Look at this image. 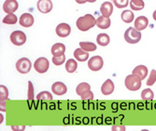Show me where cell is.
I'll list each match as a JSON object with an SVG mask.
<instances>
[{
	"mask_svg": "<svg viewBox=\"0 0 156 131\" xmlns=\"http://www.w3.org/2000/svg\"><path fill=\"white\" fill-rule=\"evenodd\" d=\"M76 25L80 31L86 32L90 30L91 28H93L94 25H96V20L92 14H86V15L81 16L77 20Z\"/></svg>",
	"mask_w": 156,
	"mask_h": 131,
	"instance_id": "6da1fadb",
	"label": "cell"
},
{
	"mask_svg": "<svg viewBox=\"0 0 156 131\" xmlns=\"http://www.w3.org/2000/svg\"><path fill=\"white\" fill-rule=\"evenodd\" d=\"M141 81H142V80H141V78L138 76H136L135 74H132V75L127 76L125 77L124 84H125L126 89L128 90L136 91L141 87Z\"/></svg>",
	"mask_w": 156,
	"mask_h": 131,
	"instance_id": "7a4b0ae2",
	"label": "cell"
},
{
	"mask_svg": "<svg viewBox=\"0 0 156 131\" xmlns=\"http://www.w3.org/2000/svg\"><path fill=\"white\" fill-rule=\"evenodd\" d=\"M124 39L129 44H136L141 39V33L135 27H129L124 33Z\"/></svg>",
	"mask_w": 156,
	"mask_h": 131,
	"instance_id": "3957f363",
	"label": "cell"
},
{
	"mask_svg": "<svg viewBox=\"0 0 156 131\" xmlns=\"http://www.w3.org/2000/svg\"><path fill=\"white\" fill-rule=\"evenodd\" d=\"M32 67L31 62L27 58H21L19 61L16 62V69L20 74H27L29 72Z\"/></svg>",
	"mask_w": 156,
	"mask_h": 131,
	"instance_id": "277c9868",
	"label": "cell"
},
{
	"mask_svg": "<svg viewBox=\"0 0 156 131\" xmlns=\"http://www.w3.org/2000/svg\"><path fill=\"white\" fill-rule=\"evenodd\" d=\"M49 66H50V62L44 57L38 58L34 63L35 70L37 72H39V74H44V72H46L49 69Z\"/></svg>",
	"mask_w": 156,
	"mask_h": 131,
	"instance_id": "5b68a950",
	"label": "cell"
},
{
	"mask_svg": "<svg viewBox=\"0 0 156 131\" xmlns=\"http://www.w3.org/2000/svg\"><path fill=\"white\" fill-rule=\"evenodd\" d=\"M10 41L15 46H23L26 41V35L22 31H14L10 35Z\"/></svg>",
	"mask_w": 156,
	"mask_h": 131,
	"instance_id": "8992f818",
	"label": "cell"
},
{
	"mask_svg": "<svg viewBox=\"0 0 156 131\" xmlns=\"http://www.w3.org/2000/svg\"><path fill=\"white\" fill-rule=\"evenodd\" d=\"M104 65V61L101 56H94L88 62V67L90 70L94 72H97L101 70Z\"/></svg>",
	"mask_w": 156,
	"mask_h": 131,
	"instance_id": "52a82bcc",
	"label": "cell"
},
{
	"mask_svg": "<svg viewBox=\"0 0 156 131\" xmlns=\"http://www.w3.org/2000/svg\"><path fill=\"white\" fill-rule=\"evenodd\" d=\"M70 33H71V28L67 23L62 22L59 23L56 27V35L59 37H67Z\"/></svg>",
	"mask_w": 156,
	"mask_h": 131,
	"instance_id": "ba28073f",
	"label": "cell"
},
{
	"mask_svg": "<svg viewBox=\"0 0 156 131\" xmlns=\"http://www.w3.org/2000/svg\"><path fill=\"white\" fill-rule=\"evenodd\" d=\"M53 8L52 2L51 0H38L37 1V9L41 13H49Z\"/></svg>",
	"mask_w": 156,
	"mask_h": 131,
	"instance_id": "9c48e42d",
	"label": "cell"
},
{
	"mask_svg": "<svg viewBox=\"0 0 156 131\" xmlns=\"http://www.w3.org/2000/svg\"><path fill=\"white\" fill-rule=\"evenodd\" d=\"M19 8V4L16 0H6L3 4V10L7 13H13L15 12Z\"/></svg>",
	"mask_w": 156,
	"mask_h": 131,
	"instance_id": "30bf717a",
	"label": "cell"
},
{
	"mask_svg": "<svg viewBox=\"0 0 156 131\" xmlns=\"http://www.w3.org/2000/svg\"><path fill=\"white\" fill-rule=\"evenodd\" d=\"M51 90L52 92L57 95V96H62L64 94L66 93L67 91V87L66 86L62 83V82H55L52 86H51Z\"/></svg>",
	"mask_w": 156,
	"mask_h": 131,
	"instance_id": "8fae6325",
	"label": "cell"
},
{
	"mask_svg": "<svg viewBox=\"0 0 156 131\" xmlns=\"http://www.w3.org/2000/svg\"><path fill=\"white\" fill-rule=\"evenodd\" d=\"M19 22L23 27H31L34 24V17L30 13H23L19 19Z\"/></svg>",
	"mask_w": 156,
	"mask_h": 131,
	"instance_id": "7c38bea8",
	"label": "cell"
},
{
	"mask_svg": "<svg viewBox=\"0 0 156 131\" xmlns=\"http://www.w3.org/2000/svg\"><path fill=\"white\" fill-rule=\"evenodd\" d=\"M135 28L137 31H142L149 25V20L145 16H139L135 20Z\"/></svg>",
	"mask_w": 156,
	"mask_h": 131,
	"instance_id": "4fadbf2b",
	"label": "cell"
},
{
	"mask_svg": "<svg viewBox=\"0 0 156 131\" xmlns=\"http://www.w3.org/2000/svg\"><path fill=\"white\" fill-rule=\"evenodd\" d=\"M114 83H113L110 79H107L105 83H103L101 86V92L103 95H110L113 91H114Z\"/></svg>",
	"mask_w": 156,
	"mask_h": 131,
	"instance_id": "5bb4252c",
	"label": "cell"
},
{
	"mask_svg": "<svg viewBox=\"0 0 156 131\" xmlns=\"http://www.w3.org/2000/svg\"><path fill=\"white\" fill-rule=\"evenodd\" d=\"M100 12L102 16L109 18L113 12V4L111 2H104L100 7Z\"/></svg>",
	"mask_w": 156,
	"mask_h": 131,
	"instance_id": "9a60e30c",
	"label": "cell"
},
{
	"mask_svg": "<svg viewBox=\"0 0 156 131\" xmlns=\"http://www.w3.org/2000/svg\"><path fill=\"white\" fill-rule=\"evenodd\" d=\"M51 51L52 56H55V57L62 56L66 51V46L62 43H56L51 47Z\"/></svg>",
	"mask_w": 156,
	"mask_h": 131,
	"instance_id": "2e32d148",
	"label": "cell"
},
{
	"mask_svg": "<svg viewBox=\"0 0 156 131\" xmlns=\"http://www.w3.org/2000/svg\"><path fill=\"white\" fill-rule=\"evenodd\" d=\"M133 74L138 76L141 80H144L148 76V68L145 65H138L133 70Z\"/></svg>",
	"mask_w": 156,
	"mask_h": 131,
	"instance_id": "e0dca14e",
	"label": "cell"
},
{
	"mask_svg": "<svg viewBox=\"0 0 156 131\" xmlns=\"http://www.w3.org/2000/svg\"><path fill=\"white\" fill-rule=\"evenodd\" d=\"M74 57L79 62H85L89 59V53L83 50L82 49H77L74 51Z\"/></svg>",
	"mask_w": 156,
	"mask_h": 131,
	"instance_id": "ac0fdd59",
	"label": "cell"
},
{
	"mask_svg": "<svg viewBox=\"0 0 156 131\" xmlns=\"http://www.w3.org/2000/svg\"><path fill=\"white\" fill-rule=\"evenodd\" d=\"M110 23H111L110 19L104 16H99L96 19V26L100 29H108L110 26Z\"/></svg>",
	"mask_w": 156,
	"mask_h": 131,
	"instance_id": "d6986e66",
	"label": "cell"
},
{
	"mask_svg": "<svg viewBox=\"0 0 156 131\" xmlns=\"http://www.w3.org/2000/svg\"><path fill=\"white\" fill-rule=\"evenodd\" d=\"M96 42L99 46H102V47H106L108 46L109 42H110V38L108 36V35L107 34H99L96 37Z\"/></svg>",
	"mask_w": 156,
	"mask_h": 131,
	"instance_id": "ffe728a7",
	"label": "cell"
},
{
	"mask_svg": "<svg viewBox=\"0 0 156 131\" xmlns=\"http://www.w3.org/2000/svg\"><path fill=\"white\" fill-rule=\"evenodd\" d=\"M121 18L122 20L125 22V23H130L134 21V18H135V15L134 13L131 11V10H123L122 12V15H121Z\"/></svg>",
	"mask_w": 156,
	"mask_h": 131,
	"instance_id": "44dd1931",
	"label": "cell"
},
{
	"mask_svg": "<svg viewBox=\"0 0 156 131\" xmlns=\"http://www.w3.org/2000/svg\"><path fill=\"white\" fill-rule=\"evenodd\" d=\"M88 90H91V86L88 83H85V82L79 84L76 89V92L79 96H81L84 92H86Z\"/></svg>",
	"mask_w": 156,
	"mask_h": 131,
	"instance_id": "7402d4cb",
	"label": "cell"
},
{
	"mask_svg": "<svg viewBox=\"0 0 156 131\" xmlns=\"http://www.w3.org/2000/svg\"><path fill=\"white\" fill-rule=\"evenodd\" d=\"M78 68V64L77 62L73 59H69L66 62V70L69 74H72V72H76Z\"/></svg>",
	"mask_w": 156,
	"mask_h": 131,
	"instance_id": "603a6c76",
	"label": "cell"
},
{
	"mask_svg": "<svg viewBox=\"0 0 156 131\" xmlns=\"http://www.w3.org/2000/svg\"><path fill=\"white\" fill-rule=\"evenodd\" d=\"M80 49H82L83 50L87 51V52L96 50L95 44H94L92 42H80Z\"/></svg>",
	"mask_w": 156,
	"mask_h": 131,
	"instance_id": "cb8c5ba5",
	"label": "cell"
},
{
	"mask_svg": "<svg viewBox=\"0 0 156 131\" xmlns=\"http://www.w3.org/2000/svg\"><path fill=\"white\" fill-rule=\"evenodd\" d=\"M145 7V3L143 0H131L130 8L133 10H141Z\"/></svg>",
	"mask_w": 156,
	"mask_h": 131,
	"instance_id": "d4e9b609",
	"label": "cell"
},
{
	"mask_svg": "<svg viewBox=\"0 0 156 131\" xmlns=\"http://www.w3.org/2000/svg\"><path fill=\"white\" fill-rule=\"evenodd\" d=\"M17 16L14 15L13 13H9V14H7V16H5V18L3 19V23H6V24H15L17 23Z\"/></svg>",
	"mask_w": 156,
	"mask_h": 131,
	"instance_id": "484cf974",
	"label": "cell"
},
{
	"mask_svg": "<svg viewBox=\"0 0 156 131\" xmlns=\"http://www.w3.org/2000/svg\"><path fill=\"white\" fill-rule=\"evenodd\" d=\"M153 98H154V93L150 89H146L141 92V99L143 100H152Z\"/></svg>",
	"mask_w": 156,
	"mask_h": 131,
	"instance_id": "4316f807",
	"label": "cell"
},
{
	"mask_svg": "<svg viewBox=\"0 0 156 131\" xmlns=\"http://www.w3.org/2000/svg\"><path fill=\"white\" fill-rule=\"evenodd\" d=\"M37 99L39 100H51L52 99V95L48 92V91H42L40 93H38V95L37 96Z\"/></svg>",
	"mask_w": 156,
	"mask_h": 131,
	"instance_id": "83f0119b",
	"label": "cell"
},
{
	"mask_svg": "<svg viewBox=\"0 0 156 131\" xmlns=\"http://www.w3.org/2000/svg\"><path fill=\"white\" fill-rule=\"evenodd\" d=\"M51 61H52L53 64H54V65H56V66L62 65V64L66 62V56H65V54H63L62 56H58V57L53 56Z\"/></svg>",
	"mask_w": 156,
	"mask_h": 131,
	"instance_id": "f1b7e54d",
	"label": "cell"
},
{
	"mask_svg": "<svg viewBox=\"0 0 156 131\" xmlns=\"http://www.w3.org/2000/svg\"><path fill=\"white\" fill-rule=\"evenodd\" d=\"M9 97V90L5 86H0V100L5 101Z\"/></svg>",
	"mask_w": 156,
	"mask_h": 131,
	"instance_id": "f546056e",
	"label": "cell"
},
{
	"mask_svg": "<svg viewBox=\"0 0 156 131\" xmlns=\"http://www.w3.org/2000/svg\"><path fill=\"white\" fill-rule=\"evenodd\" d=\"M113 3L118 8H124L128 6L129 0H113Z\"/></svg>",
	"mask_w": 156,
	"mask_h": 131,
	"instance_id": "4dcf8cb0",
	"label": "cell"
},
{
	"mask_svg": "<svg viewBox=\"0 0 156 131\" xmlns=\"http://www.w3.org/2000/svg\"><path fill=\"white\" fill-rule=\"evenodd\" d=\"M156 82V70H151V74H150V76L148 78V81H147V86H151L152 85H154V83Z\"/></svg>",
	"mask_w": 156,
	"mask_h": 131,
	"instance_id": "1f68e13d",
	"label": "cell"
},
{
	"mask_svg": "<svg viewBox=\"0 0 156 131\" xmlns=\"http://www.w3.org/2000/svg\"><path fill=\"white\" fill-rule=\"evenodd\" d=\"M34 86L31 81L28 82V99L33 100L34 99Z\"/></svg>",
	"mask_w": 156,
	"mask_h": 131,
	"instance_id": "d6a6232c",
	"label": "cell"
},
{
	"mask_svg": "<svg viewBox=\"0 0 156 131\" xmlns=\"http://www.w3.org/2000/svg\"><path fill=\"white\" fill-rule=\"evenodd\" d=\"M81 99L83 100H87V99H94V93L91 90H88L86 92H84L81 96H80Z\"/></svg>",
	"mask_w": 156,
	"mask_h": 131,
	"instance_id": "836d02e7",
	"label": "cell"
},
{
	"mask_svg": "<svg viewBox=\"0 0 156 131\" xmlns=\"http://www.w3.org/2000/svg\"><path fill=\"white\" fill-rule=\"evenodd\" d=\"M112 130H125V127L123 126H114L112 127Z\"/></svg>",
	"mask_w": 156,
	"mask_h": 131,
	"instance_id": "e575fe53",
	"label": "cell"
},
{
	"mask_svg": "<svg viewBox=\"0 0 156 131\" xmlns=\"http://www.w3.org/2000/svg\"><path fill=\"white\" fill-rule=\"evenodd\" d=\"M11 128H12V130H24L25 126H12Z\"/></svg>",
	"mask_w": 156,
	"mask_h": 131,
	"instance_id": "d590c367",
	"label": "cell"
},
{
	"mask_svg": "<svg viewBox=\"0 0 156 131\" xmlns=\"http://www.w3.org/2000/svg\"><path fill=\"white\" fill-rule=\"evenodd\" d=\"M75 1L78 3V4H84L86 2V0H75Z\"/></svg>",
	"mask_w": 156,
	"mask_h": 131,
	"instance_id": "8d00e7d4",
	"label": "cell"
},
{
	"mask_svg": "<svg viewBox=\"0 0 156 131\" xmlns=\"http://www.w3.org/2000/svg\"><path fill=\"white\" fill-rule=\"evenodd\" d=\"M1 111H5V101H1Z\"/></svg>",
	"mask_w": 156,
	"mask_h": 131,
	"instance_id": "74e56055",
	"label": "cell"
},
{
	"mask_svg": "<svg viewBox=\"0 0 156 131\" xmlns=\"http://www.w3.org/2000/svg\"><path fill=\"white\" fill-rule=\"evenodd\" d=\"M152 18H153V20L156 22V9L154 10V12H153V14H152Z\"/></svg>",
	"mask_w": 156,
	"mask_h": 131,
	"instance_id": "f35d334b",
	"label": "cell"
},
{
	"mask_svg": "<svg viewBox=\"0 0 156 131\" xmlns=\"http://www.w3.org/2000/svg\"><path fill=\"white\" fill-rule=\"evenodd\" d=\"M95 1H96V0H86V2H90V3H94Z\"/></svg>",
	"mask_w": 156,
	"mask_h": 131,
	"instance_id": "ab89813d",
	"label": "cell"
}]
</instances>
